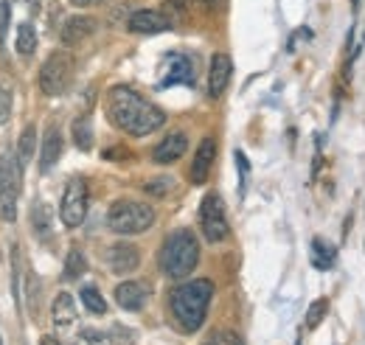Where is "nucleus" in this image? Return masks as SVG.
I'll return each mask as SVG.
<instances>
[{"label":"nucleus","instance_id":"f257e3e1","mask_svg":"<svg viewBox=\"0 0 365 345\" xmlns=\"http://www.w3.org/2000/svg\"><path fill=\"white\" fill-rule=\"evenodd\" d=\"M107 115L110 121L127 135H152L166 124V113L160 107H155L152 101H146L143 96H138L135 90L118 85L107 93Z\"/></svg>","mask_w":365,"mask_h":345},{"label":"nucleus","instance_id":"f03ea898","mask_svg":"<svg viewBox=\"0 0 365 345\" xmlns=\"http://www.w3.org/2000/svg\"><path fill=\"white\" fill-rule=\"evenodd\" d=\"M211 298H214V284L208 278H194V281L180 284L169 298V309H172L175 323L188 334L200 331L202 323H205Z\"/></svg>","mask_w":365,"mask_h":345},{"label":"nucleus","instance_id":"7ed1b4c3","mask_svg":"<svg viewBox=\"0 0 365 345\" xmlns=\"http://www.w3.org/2000/svg\"><path fill=\"white\" fill-rule=\"evenodd\" d=\"M197 261H200V242H197V236L191 230L180 227V230L166 236V242L160 247V256H158L163 275L178 278V281L188 278V272L197 267Z\"/></svg>","mask_w":365,"mask_h":345},{"label":"nucleus","instance_id":"20e7f679","mask_svg":"<svg viewBox=\"0 0 365 345\" xmlns=\"http://www.w3.org/2000/svg\"><path fill=\"white\" fill-rule=\"evenodd\" d=\"M107 225L121 236H138L155 225V208L138 200H118L107 211Z\"/></svg>","mask_w":365,"mask_h":345},{"label":"nucleus","instance_id":"39448f33","mask_svg":"<svg viewBox=\"0 0 365 345\" xmlns=\"http://www.w3.org/2000/svg\"><path fill=\"white\" fill-rule=\"evenodd\" d=\"M23 188V163L17 152L0 155V219L14 222L17 219V200Z\"/></svg>","mask_w":365,"mask_h":345},{"label":"nucleus","instance_id":"423d86ee","mask_svg":"<svg viewBox=\"0 0 365 345\" xmlns=\"http://www.w3.org/2000/svg\"><path fill=\"white\" fill-rule=\"evenodd\" d=\"M73 56L68 51H53L40 68V90L46 96H62L71 90L73 82Z\"/></svg>","mask_w":365,"mask_h":345},{"label":"nucleus","instance_id":"0eeeda50","mask_svg":"<svg viewBox=\"0 0 365 345\" xmlns=\"http://www.w3.org/2000/svg\"><path fill=\"white\" fill-rule=\"evenodd\" d=\"M200 230H202L205 242H211V244L225 242L230 236L225 202H222L220 194H205L202 197V205H200Z\"/></svg>","mask_w":365,"mask_h":345},{"label":"nucleus","instance_id":"6e6552de","mask_svg":"<svg viewBox=\"0 0 365 345\" xmlns=\"http://www.w3.org/2000/svg\"><path fill=\"white\" fill-rule=\"evenodd\" d=\"M88 202H91V194H88V182L82 177H73L68 185H65V194H62V205H59V216L68 227H79L88 216Z\"/></svg>","mask_w":365,"mask_h":345},{"label":"nucleus","instance_id":"1a4fd4ad","mask_svg":"<svg viewBox=\"0 0 365 345\" xmlns=\"http://www.w3.org/2000/svg\"><path fill=\"white\" fill-rule=\"evenodd\" d=\"M138 264H140V253L133 242H115L110 250H107V267L110 272L115 275H130L135 272Z\"/></svg>","mask_w":365,"mask_h":345},{"label":"nucleus","instance_id":"9d476101","mask_svg":"<svg viewBox=\"0 0 365 345\" xmlns=\"http://www.w3.org/2000/svg\"><path fill=\"white\" fill-rule=\"evenodd\" d=\"M127 29H130L133 34H160V31H169V29H172V20H169L163 11L140 9V11H135V14L127 20Z\"/></svg>","mask_w":365,"mask_h":345},{"label":"nucleus","instance_id":"9b49d317","mask_svg":"<svg viewBox=\"0 0 365 345\" xmlns=\"http://www.w3.org/2000/svg\"><path fill=\"white\" fill-rule=\"evenodd\" d=\"M214 158H217V140L202 138L197 152H194V160H191V182L194 185H202L208 180V174L214 169Z\"/></svg>","mask_w":365,"mask_h":345},{"label":"nucleus","instance_id":"f8f14e48","mask_svg":"<svg viewBox=\"0 0 365 345\" xmlns=\"http://www.w3.org/2000/svg\"><path fill=\"white\" fill-rule=\"evenodd\" d=\"M230 73H233V59L228 53H214L211 68H208V96L211 98H220L228 90Z\"/></svg>","mask_w":365,"mask_h":345},{"label":"nucleus","instance_id":"ddd939ff","mask_svg":"<svg viewBox=\"0 0 365 345\" xmlns=\"http://www.w3.org/2000/svg\"><path fill=\"white\" fill-rule=\"evenodd\" d=\"M185 149H188V138H185V132H172V135H166L158 146H155V152H152V160L158 163V166H166V163H175V160H180L182 155H185Z\"/></svg>","mask_w":365,"mask_h":345},{"label":"nucleus","instance_id":"4468645a","mask_svg":"<svg viewBox=\"0 0 365 345\" xmlns=\"http://www.w3.org/2000/svg\"><path fill=\"white\" fill-rule=\"evenodd\" d=\"M96 26H98V23H96L93 17H85V14H79V17H68L65 26H62V31H59V40H62V45L85 43L93 31H96Z\"/></svg>","mask_w":365,"mask_h":345},{"label":"nucleus","instance_id":"2eb2a0df","mask_svg":"<svg viewBox=\"0 0 365 345\" xmlns=\"http://www.w3.org/2000/svg\"><path fill=\"white\" fill-rule=\"evenodd\" d=\"M146 298H149V289H146V284H140V281H124V284L115 287V303H118L121 309H127V311L143 309Z\"/></svg>","mask_w":365,"mask_h":345},{"label":"nucleus","instance_id":"dca6fc26","mask_svg":"<svg viewBox=\"0 0 365 345\" xmlns=\"http://www.w3.org/2000/svg\"><path fill=\"white\" fill-rule=\"evenodd\" d=\"M62 158V132L56 124H48L46 135H43V152H40V169L51 172L56 166V160Z\"/></svg>","mask_w":365,"mask_h":345},{"label":"nucleus","instance_id":"f3484780","mask_svg":"<svg viewBox=\"0 0 365 345\" xmlns=\"http://www.w3.org/2000/svg\"><path fill=\"white\" fill-rule=\"evenodd\" d=\"M172 85H194V68H191L188 56H182V53H172L169 56V73L160 82V87Z\"/></svg>","mask_w":365,"mask_h":345},{"label":"nucleus","instance_id":"a211bd4d","mask_svg":"<svg viewBox=\"0 0 365 345\" xmlns=\"http://www.w3.org/2000/svg\"><path fill=\"white\" fill-rule=\"evenodd\" d=\"M51 320H53L56 329H68V326L76 323V303H73V298L68 292L56 295V301L51 306Z\"/></svg>","mask_w":365,"mask_h":345},{"label":"nucleus","instance_id":"6ab92c4d","mask_svg":"<svg viewBox=\"0 0 365 345\" xmlns=\"http://www.w3.org/2000/svg\"><path fill=\"white\" fill-rule=\"evenodd\" d=\"M71 135H73V143H76V149H82V152H91V149H93L91 115H79V118H73V124H71Z\"/></svg>","mask_w":365,"mask_h":345},{"label":"nucleus","instance_id":"aec40b11","mask_svg":"<svg viewBox=\"0 0 365 345\" xmlns=\"http://www.w3.org/2000/svg\"><path fill=\"white\" fill-rule=\"evenodd\" d=\"M334 261H337V250L323 239H312V267L315 269H331Z\"/></svg>","mask_w":365,"mask_h":345},{"label":"nucleus","instance_id":"412c9836","mask_svg":"<svg viewBox=\"0 0 365 345\" xmlns=\"http://www.w3.org/2000/svg\"><path fill=\"white\" fill-rule=\"evenodd\" d=\"M34 149H37V127L29 124V127L23 130V135H20V143H17V158H20L23 166L34 158Z\"/></svg>","mask_w":365,"mask_h":345},{"label":"nucleus","instance_id":"4be33fe9","mask_svg":"<svg viewBox=\"0 0 365 345\" xmlns=\"http://www.w3.org/2000/svg\"><path fill=\"white\" fill-rule=\"evenodd\" d=\"M17 51L23 56H31L37 51V31H34L31 23H20L17 26Z\"/></svg>","mask_w":365,"mask_h":345},{"label":"nucleus","instance_id":"5701e85b","mask_svg":"<svg viewBox=\"0 0 365 345\" xmlns=\"http://www.w3.org/2000/svg\"><path fill=\"white\" fill-rule=\"evenodd\" d=\"M79 298H82L85 309H88L91 314H107V301H104V295H101L96 287H82Z\"/></svg>","mask_w":365,"mask_h":345},{"label":"nucleus","instance_id":"b1692460","mask_svg":"<svg viewBox=\"0 0 365 345\" xmlns=\"http://www.w3.org/2000/svg\"><path fill=\"white\" fill-rule=\"evenodd\" d=\"M85 269H88L85 253H82L79 247H73V250L68 253V259H65V278H68V281H73V278L85 275Z\"/></svg>","mask_w":365,"mask_h":345},{"label":"nucleus","instance_id":"393cba45","mask_svg":"<svg viewBox=\"0 0 365 345\" xmlns=\"http://www.w3.org/2000/svg\"><path fill=\"white\" fill-rule=\"evenodd\" d=\"M115 331H93L88 329L85 331V343L88 345H133V337H113Z\"/></svg>","mask_w":365,"mask_h":345},{"label":"nucleus","instance_id":"a878e982","mask_svg":"<svg viewBox=\"0 0 365 345\" xmlns=\"http://www.w3.org/2000/svg\"><path fill=\"white\" fill-rule=\"evenodd\" d=\"M31 225L40 236H48V227H51V211H48L46 202H34L31 208Z\"/></svg>","mask_w":365,"mask_h":345},{"label":"nucleus","instance_id":"bb28decb","mask_svg":"<svg viewBox=\"0 0 365 345\" xmlns=\"http://www.w3.org/2000/svg\"><path fill=\"white\" fill-rule=\"evenodd\" d=\"M326 311H329V301L318 298L309 306V311H307V329H318L320 323H323V317H326Z\"/></svg>","mask_w":365,"mask_h":345},{"label":"nucleus","instance_id":"cd10ccee","mask_svg":"<svg viewBox=\"0 0 365 345\" xmlns=\"http://www.w3.org/2000/svg\"><path fill=\"white\" fill-rule=\"evenodd\" d=\"M143 188H146L149 194H155V197H163V194L172 188V177H155V180H149Z\"/></svg>","mask_w":365,"mask_h":345},{"label":"nucleus","instance_id":"c85d7f7f","mask_svg":"<svg viewBox=\"0 0 365 345\" xmlns=\"http://www.w3.org/2000/svg\"><path fill=\"white\" fill-rule=\"evenodd\" d=\"M9 115H11V90L0 85V124H6Z\"/></svg>","mask_w":365,"mask_h":345},{"label":"nucleus","instance_id":"c756f323","mask_svg":"<svg viewBox=\"0 0 365 345\" xmlns=\"http://www.w3.org/2000/svg\"><path fill=\"white\" fill-rule=\"evenodd\" d=\"M9 20H11V3L9 0H0V40L9 31Z\"/></svg>","mask_w":365,"mask_h":345},{"label":"nucleus","instance_id":"7c9ffc66","mask_svg":"<svg viewBox=\"0 0 365 345\" xmlns=\"http://www.w3.org/2000/svg\"><path fill=\"white\" fill-rule=\"evenodd\" d=\"M217 345H245V343H242V337H239V334H230V331H225V334H220Z\"/></svg>","mask_w":365,"mask_h":345},{"label":"nucleus","instance_id":"2f4dec72","mask_svg":"<svg viewBox=\"0 0 365 345\" xmlns=\"http://www.w3.org/2000/svg\"><path fill=\"white\" fill-rule=\"evenodd\" d=\"M101 0H71V6H79V9H88V6H96Z\"/></svg>","mask_w":365,"mask_h":345},{"label":"nucleus","instance_id":"473e14b6","mask_svg":"<svg viewBox=\"0 0 365 345\" xmlns=\"http://www.w3.org/2000/svg\"><path fill=\"white\" fill-rule=\"evenodd\" d=\"M40 345H59V343H56L53 337H43V340H40Z\"/></svg>","mask_w":365,"mask_h":345},{"label":"nucleus","instance_id":"72a5a7b5","mask_svg":"<svg viewBox=\"0 0 365 345\" xmlns=\"http://www.w3.org/2000/svg\"><path fill=\"white\" fill-rule=\"evenodd\" d=\"M197 3H202V6H208V9H211V6L217 3V0H197Z\"/></svg>","mask_w":365,"mask_h":345},{"label":"nucleus","instance_id":"f704fd0d","mask_svg":"<svg viewBox=\"0 0 365 345\" xmlns=\"http://www.w3.org/2000/svg\"><path fill=\"white\" fill-rule=\"evenodd\" d=\"M214 345H217V343H214Z\"/></svg>","mask_w":365,"mask_h":345},{"label":"nucleus","instance_id":"c9c22d12","mask_svg":"<svg viewBox=\"0 0 365 345\" xmlns=\"http://www.w3.org/2000/svg\"><path fill=\"white\" fill-rule=\"evenodd\" d=\"M0 345H3V343H0Z\"/></svg>","mask_w":365,"mask_h":345}]
</instances>
